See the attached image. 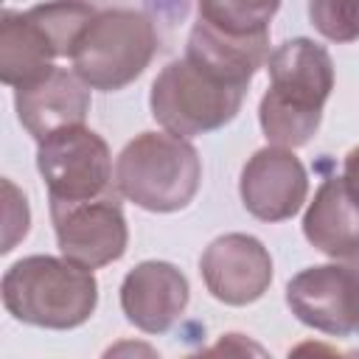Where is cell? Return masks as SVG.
Returning <instances> with one entry per match:
<instances>
[{
    "mask_svg": "<svg viewBox=\"0 0 359 359\" xmlns=\"http://www.w3.org/2000/svg\"><path fill=\"white\" fill-rule=\"evenodd\" d=\"M303 236L323 255L359 266V205L342 177H325L303 213Z\"/></svg>",
    "mask_w": 359,
    "mask_h": 359,
    "instance_id": "4fadbf2b",
    "label": "cell"
},
{
    "mask_svg": "<svg viewBox=\"0 0 359 359\" xmlns=\"http://www.w3.org/2000/svg\"><path fill=\"white\" fill-rule=\"evenodd\" d=\"M353 331H359V283H356V294H353Z\"/></svg>",
    "mask_w": 359,
    "mask_h": 359,
    "instance_id": "44dd1931",
    "label": "cell"
},
{
    "mask_svg": "<svg viewBox=\"0 0 359 359\" xmlns=\"http://www.w3.org/2000/svg\"><path fill=\"white\" fill-rule=\"evenodd\" d=\"M247 95V84H236L202 62L182 56L168 62L151 81V118L171 135L196 137L227 126Z\"/></svg>",
    "mask_w": 359,
    "mask_h": 359,
    "instance_id": "277c9868",
    "label": "cell"
},
{
    "mask_svg": "<svg viewBox=\"0 0 359 359\" xmlns=\"http://www.w3.org/2000/svg\"><path fill=\"white\" fill-rule=\"evenodd\" d=\"M269 90L258 104V123L272 146L300 149L323 123V107L334 90V62L309 36L280 42L269 59Z\"/></svg>",
    "mask_w": 359,
    "mask_h": 359,
    "instance_id": "6da1fadb",
    "label": "cell"
},
{
    "mask_svg": "<svg viewBox=\"0 0 359 359\" xmlns=\"http://www.w3.org/2000/svg\"><path fill=\"white\" fill-rule=\"evenodd\" d=\"M59 50L50 34L36 22L31 11L6 8L0 17V81L6 87H25L56 65Z\"/></svg>",
    "mask_w": 359,
    "mask_h": 359,
    "instance_id": "5bb4252c",
    "label": "cell"
},
{
    "mask_svg": "<svg viewBox=\"0 0 359 359\" xmlns=\"http://www.w3.org/2000/svg\"><path fill=\"white\" fill-rule=\"evenodd\" d=\"M90 104V87L67 67H53L42 79L14 90L17 118L36 143L65 126L84 123Z\"/></svg>",
    "mask_w": 359,
    "mask_h": 359,
    "instance_id": "7c38bea8",
    "label": "cell"
},
{
    "mask_svg": "<svg viewBox=\"0 0 359 359\" xmlns=\"http://www.w3.org/2000/svg\"><path fill=\"white\" fill-rule=\"evenodd\" d=\"M238 196L250 216L261 222H286L309 196V174L292 149L264 146L244 163Z\"/></svg>",
    "mask_w": 359,
    "mask_h": 359,
    "instance_id": "9c48e42d",
    "label": "cell"
},
{
    "mask_svg": "<svg viewBox=\"0 0 359 359\" xmlns=\"http://www.w3.org/2000/svg\"><path fill=\"white\" fill-rule=\"evenodd\" d=\"M199 272L205 289L219 303L250 306L261 300L272 283V258L255 236L224 233L205 247Z\"/></svg>",
    "mask_w": 359,
    "mask_h": 359,
    "instance_id": "ba28073f",
    "label": "cell"
},
{
    "mask_svg": "<svg viewBox=\"0 0 359 359\" xmlns=\"http://www.w3.org/2000/svg\"><path fill=\"white\" fill-rule=\"evenodd\" d=\"M188 300V278L168 261H140L121 283V311L143 334L171 331Z\"/></svg>",
    "mask_w": 359,
    "mask_h": 359,
    "instance_id": "8fae6325",
    "label": "cell"
},
{
    "mask_svg": "<svg viewBox=\"0 0 359 359\" xmlns=\"http://www.w3.org/2000/svg\"><path fill=\"white\" fill-rule=\"evenodd\" d=\"M356 283L359 266L353 264L306 266L286 283V306L303 325L328 337H348L353 334Z\"/></svg>",
    "mask_w": 359,
    "mask_h": 359,
    "instance_id": "30bf717a",
    "label": "cell"
},
{
    "mask_svg": "<svg viewBox=\"0 0 359 359\" xmlns=\"http://www.w3.org/2000/svg\"><path fill=\"white\" fill-rule=\"evenodd\" d=\"M342 182H345L348 194L353 196V202L359 205V146H353V149L345 154V163H342Z\"/></svg>",
    "mask_w": 359,
    "mask_h": 359,
    "instance_id": "ffe728a7",
    "label": "cell"
},
{
    "mask_svg": "<svg viewBox=\"0 0 359 359\" xmlns=\"http://www.w3.org/2000/svg\"><path fill=\"white\" fill-rule=\"evenodd\" d=\"M185 56L202 62L205 67L216 70L219 76H224L236 84L250 87L252 76L269 59V31L255 34V36H230V34L208 25L205 20H196L188 34Z\"/></svg>",
    "mask_w": 359,
    "mask_h": 359,
    "instance_id": "9a60e30c",
    "label": "cell"
},
{
    "mask_svg": "<svg viewBox=\"0 0 359 359\" xmlns=\"http://www.w3.org/2000/svg\"><path fill=\"white\" fill-rule=\"evenodd\" d=\"M6 311L25 325L70 331L84 325L98 306L93 269L53 255H28L11 264L0 280Z\"/></svg>",
    "mask_w": 359,
    "mask_h": 359,
    "instance_id": "7a4b0ae2",
    "label": "cell"
},
{
    "mask_svg": "<svg viewBox=\"0 0 359 359\" xmlns=\"http://www.w3.org/2000/svg\"><path fill=\"white\" fill-rule=\"evenodd\" d=\"M309 20L328 42L345 45L359 39V0H309Z\"/></svg>",
    "mask_w": 359,
    "mask_h": 359,
    "instance_id": "ac0fdd59",
    "label": "cell"
},
{
    "mask_svg": "<svg viewBox=\"0 0 359 359\" xmlns=\"http://www.w3.org/2000/svg\"><path fill=\"white\" fill-rule=\"evenodd\" d=\"M199 182V151L188 137L171 132H140L115 160V191L149 213H174L188 208Z\"/></svg>",
    "mask_w": 359,
    "mask_h": 359,
    "instance_id": "3957f363",
    "label": "cell"
},
{
    "mask_svg": "<svg viewBox=\"0 0 359 359\" xmlns=\"http://www.w3.org/2000/svg\"><path fill=\"white\" fill-rule=\"evenodd\" d=\"M118 196L121 194L107 191L101 196L79 202L50 199L56 244L67 261L84 269H101L123 258L129 244V227Z\"/></svg>",
    "mask_w": 359,
    "mask_h": 359,
    "instance_id": "52a82bcc",
    "label": "cell"
},
{
    "mask_svg": "<svg viewBox=\"0 0 359 359\" xmlns=\"http://www.w3.org/2000/svg\"><path fill=\"white\" fill-rule=\"evenodd\" d=\"M278 8L280 0H196L199 20L230 36L266 34Z\"/></svg>",
    "mask_w": 359,
    "mask_h": 359,
    "instance_id": "2e32d148",
    "label": "cell"
},
{
    "mask_svg": "<svg viewBox=\"0 0 359 359\" xmlns=\"http://www.w3.org/2000/svg\"><path fill=\"white\" fill-rule=\"evenodd\" d=\"M36 168L48 188V199L79 202L112 191L109 146L84 123L42 137L36 146Z\"/></svg>",
    "mask_w": 359,
    "mask_h": 359,
    "instance_id": "8992f818",
    "label": "cell"
},
{
    "mask_svg": "<svg viewBox=\"0 0 359 359\" xmlns=\"http://www.w3.org/2000/svg\"><path fill=\"white\" fill-rule=\"evenodd\" d=\"M3 188H6V238H3V252H11L14 250V244L20 241V238H25V233H28V224H31V213H28V202H25V196L14 188V182H3Z\"/></svg>",
    "mask_w": 359,
    "mask_h": 359,
    "instance_id": "d6986e66",
    "label": "cell"
},
{
    "mask_svg": "<svg viewBox=\"0 0 359 359\" xmlns=\"http://www.w3.org/2000/svg\"><path fill=\"white\" fill-rule=\"evenodd\" d=\"M36 22L50 34L59 56H67L73 53L76 48V39L81 36V31L87 28V22L98 14L90 3L84 0H48V3H39V6H31L28 8Z\"/></svg>",
    "mask_w": 359,
    "mask_h": 359,
    "instance_id": "e0dca14e",
    "label": "cell"
},
{
    "mask_svg": "<svg viewBox=\"0 0 359 359\" xmlns=\"http://www.w3.org/2000/svg\"><path fill=\"white\" fill-rule=\"evenodd\" d=\"M157 53L154 22L135 8L98 11L70 53L73 73L101 93H115L143 76Z\"/></svg>",
    "mask_w": 359,
    "mask_h": 359,
    "instance_id": "5b68a950",
    "label": "cell"
}]
</instances>
